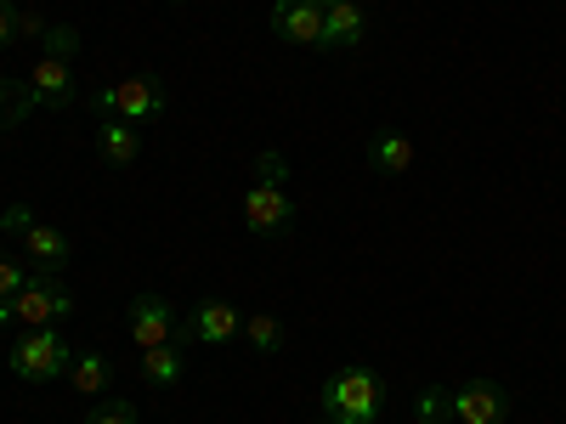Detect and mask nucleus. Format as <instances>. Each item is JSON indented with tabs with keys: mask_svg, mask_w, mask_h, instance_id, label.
Segmentation results:
<instances>
[{
	"mask_svg": "<svg viewBox=\"0 0 566 424\" xmlns=\"http://www.w3.org/2000/svg\"><path fill=\"white\" fill-rule=\"evenodd\" d=\"M283 181H290V159H283L277 148H266L255 159V181L244 193V226L255 232V239H283V232L295 226V204H290V193H283Z\"/></svg>",
	"mask_w": 566,
	"mask_h": 424,
	"instance_id": "obj_1",
	"label": "nucleus"
},
{
	"mask_svg": "<svg viewBox=\"0 0 566 424\" xmlns=\"http://www.w3.org/2000/svg\"><path fill=\"white\" fill-rule=\"evenodd\" d=\"M386 407V380L363 362H346L323 380V418L328 424H374Z\"/></svg>",
	"mask_w": 566,
	"mask_h": 424,
	"instance_id": "obj_2",
	"label": "nucleus"
},
{
	"mask_svg": "<svg viewBox=\"0 0 566 424\" xmlns=\"http://www.w3.org/2000/svg\"><path fill=\"white\" fill-rule=\"evenodd\" d=\"M7 362H12V373L23 385H57V380H69L74 346L57 335V328H23V335L12 340V351H7Z\"/></svg>",
	"mask_w": 566,
	"mask_h": 424,
	"instance_id": "obj_3",
	"label": "nucleus"
},
{
	"mask_svg": "<svg viewBox=\"0 0 566 424\" xmlns=\"http://www.w3.org/2000/svg\"><path fill=\"white\" fill-rule=\"evenodd\" d=\"M69 311H74V295L52 272H34L12 300H0V328L7 322H18V328H57Z\"/></svg>",
	"mask_w": 566,
	"mask_h": 424,
	"instance_id": "obj_4",
	"label": "nucleus"
},
{
	"mask_svg": "<svg viewBox=\"0 0 566 424\" xmlns=\"http://www.w3.org/2000/svg\"><path fill=\"white\" fill-rule=\"evenodd\" d=\"M91 108L97 119H125V125H148L165 114V80L159 74H130V80H114L103 91H91Z\"/></svg>",
	"mask_w": 566,
	"mask_h": 424,
	"instance_id": "obj_5",
	"label": "nucleus"
},
{
	"mask_svg": "<svg viewBox=\"0 0 566 424\" xmlns=\"http://www.w3.org/2000/svg\"><path fill=\"white\" fill-rule=\"evenodd\" d=\"M69 103H74L69 57H45V52H40V63L29 68V80H23V91H18V114H12V125H23L34 108H69Z\"/></svg>",
	"mask_w": 566,
	"mask_h": 424,
	"instance_id": "obj_6",
	"label": "nucleus"
},
{
	"mask_svg": "<svg viewBox=\"0 0 566 424\" xmlns=\"http://www.w3.org/2000/svg\"><path fill=\"white\" fill-rule=\"evenodd\" d=\"M125 328H130L136 351H154V346L181 340V317H176V306L165 295H136L130 311H125Z\"/></svg>",
	"mask_w": 566,
	"mask_h": 424,
	"instance_id": "obj_7",
	"label": "nucleus"
},
{
	"mask_svg": "<svg viewBox=\"0 0 566 424\" xmlns=\"http://www.w3.org/2000/svg\"><path fill=\"white\" fill-rule=\"evenodd\" d=\"M448 418L453 424H504L510 418V391L499 380H470L448 391Z\"/></svg>",
	"mask_w": 566,
	"mask_h": 424,
	"instance_id": "obj_8",
	"label": "nucleus"
},
{
	"mask_svg": "<svg viewBox=\"0 0 566 424\" xmlns=\"http://www.w3.org/2000/svg\"><path fill=\"white\" fill-rule=\"evenodd\" d=\"M239 306H227V300H199L193 311H187L181 322V340H199V346H227V340H239Z\"/></svg>",
	"mask_w": 566,
	"mask_h": 424,
	"instance_id": "obj_9",
	"label": "nucleus"
},
{
	"mask_svg": "<svg viewBox=\"0 0 566 424\" xmlns=\"http://www.w3.org/2000/svg\"><path fill=\"white\" fill-rule=\"evenodd\" d=\"M272 34L290 40V45H317L323 52V0H277Z\"/></svg>",
	"mask_w": 566,
	"mask_h": 424,
	"instance_id": "obj_10",
	"label": "nucleus"
},
{
	"mask_svg": "<svg viewBox=\"0 0 566 424\" xmlns=\"http://www.w3.org/2000/svg\"><path fill=\"white\" fill-rule=\"evenodd\" d=\"M368 34V7L363 0H340V7H323V52H352Z\"/></svg>",
	"mask_w": 566,
	"mask_h": 424,
	"instance_id": "obj_11",
	"label": "nucleus"
},
{
	"mask_svg": "<svg viewBox=\"0 0 566 424\" xmlns=\"http://www.w3.org/2000/svg\"><path fill=\"white\" fill-rule=\"evenodd\" d=\"M69 255H74V244H69V232H57V226H45V221H34V226L23 232V261H29L34 272H52V277H63Z\"/></svg>",
	"mask_w": 566,
	"mask_h": 424,
	"instance_id": "obj_12",
	"label": "nucleus"
},
{
	"mask_svg": "<svg viewBox=\"0 0 566 424\" xmlns=\"http://www.w3.org/2000/svg\"><path fill=\"white\" fill-rule=\"evenodd\" d=\"M97 153H103V165L130 170V165L142 159V130L125 125V119H103V125H97Z\"/></svg>",
	"mask_w": 566,
	"mask_h": 424,
	"instance_id": "obj_13",
	"label": "nucleus"
},
{
	"mask_svg": "<svg viewBox=\"0 0 566 424\" xmlns=\"http://www.w3.org/2000/svg\"><path fill=\"white\" fill-rule=\"evenodd\" d=\"M69 385H74V396H103V391L114 385V362H108L103 351H74Z\"/></svg>",
	"mask_w": 566,
	"mask_h": 424,
	"instance_id": "obj_14",
	"label": "nucleus"
},
{
	"mask_svg": "<svg viewBox=\"0 0 566 424\" xmlns=\"http://www.w3.org/2000/svg\"><path fill=\"white\" fill-rule=\"evenodd\" d=\"M368 165L380 170V176H408L413 170V141L402 130H380L368 141Z\"/></svg>",
	"mask_w": 566,
	"mask_h": 424,
	"instance_id": "obj_15",
	"label": "nucleus"
},
{
	"mask_svg": "<svg viewBox=\"0 0 566 424\" xmlns=\"http://www.w3.org/2000/svg\"><path fill=\"white\" fill-rule=\"evenodd\" d=\"M142 380L148 385H159V391H170V385H181V373H187V362H181V351H176V340L170 346H154V351H142Z\"/></svg>",
	"mask_w": 566,
	"mask_h": 424,
	"instance_id": "obj_16",
	"label": "nucleus"
},
{
	"mask_svg": "<svg viewBox=\"0 0 566 424\" xmlns=\"http://www.w3.org/2000/svg\"><path fill=\"white\" fill-rule=\"evenodd\" d=\"M244 340L255 346V357H277L283 351V322L272 311H255V317H244Z\"/></svg>",
	"mask_w": 566,
	"mask_h": 424,
	"instance_id": "obj_17",
	"label": "nucleus"
},
{
	"mask_svg": "<svg viewBox=\"0 0 566 424\" xmlns=\"http://www.w3.org/2000/svg\"><path fill=\"white\" fill-rule=\"evenodd\" d=\"M85 424H142V413H136V402H125V396H103L97 407L85 413Z\"/></svg>",
	"mask_w": 566,
	"mask_h": 424,
	"instance_id": "obj_18",
	"label": "nucleus"
},
{
	"mask_svg": "<svg viewBox=\"0 0 566 424\" xmlns=\"http://www.w3.org/2000/svg\"><path fill=\"white\" fill-rule=\"evenodd\" d=\"M40 52H45V57H74V52H80V29L52 23V29L40 34Z\"/></svg>",
	"mask_w": 566,
	"mask_h": 424,
	"instance_id": "obj_19",
	"label": "nucleus"
},
{
	"mask_svg": "<svg viewBox=\"0 0 566 424\" xmlns=\"http://www.w3.org/2000/svg\"><path fill=\"white\" fill-rule=\"evenodd\" d=\"M34 272L18 261V255H0V300H12L18 289H23V283H29Z\"/></svg>",
	"mask_w": 566,
	"mask_h": 424,
	"instance_id": "obj_20",
	"label": "nucleus"
},
{
	"mask_svg": "<svg viewBox=\"0 0 566 424\" xmlns=\"http://www.w3.org/2000/svg\"><path fill=\"white\" fill-rule=\"evenodd\" d=\"M413 413H419L424 424H442V418H448V391H424V396L413 402Z\"/></svg>",
	"mask_w": 566,
	"mask_h": 424,
	"instance_id": "obj_21",
	"label": "nucleus"
},
{
	"mask_svg": "<svg viewBox=\"0 0 566 424\" xmlns=\"http://www.w3.org/2000/svg\"><path fill=\"white\" fill-rule=\"evenodd\" d=\"M29 226H34V210H29V204H12L7 215H0V232H7V239H12V232H18V239H23Z\"/></svg>",
	"mask_w": 566,
	"mask_h": 424,
	"instance_id": "obj_22",
	"label": "nucleus"
},
{
	"mask_svg": "<svg viewBox=\"0 0 566 424\" xmlns=\"http://www.w3.org/2000/svg\"><path fill=\"white\" fill-rule=\"evenodd\" d=\"M12 114H18V91L0 80V130H12Z\"/></svg>",
	"mask_w": 566,
	"mask_h": 424,
	"instance_id": "obj_23",
	"label": "nucleus"
},
{
	"mask_svg": "<svg viewBox=\"0 0 566 424\" xmlns=\"http://www.w3.org/2000/svg\"><path fill=\"white\" fill-rule=\"evenodd\" d=\"M7 40H18V7H12V0H0V45H7Z\"/></svg>",
	"mask_w": 566,
	"mask_h": 424,
	"instance_id": "obj_24",
	"label": "nucleus"
},
{
	"mask_svg": "<svg viewBox=\"0 0 566 424\" xmlns=\"http://www.w3.org/2000/svg\"><path fill=\"white\" fill-rule=\"evenodd\" d=\"M45 29H52V23H45L40 12H18V34H34V40H40Z\"/></svg>",
	"mask_w": 566,
	"mask_h": 424,
	"instance_id": "obj_25",
	"label": "nucleus"
},
{
	"mask_svg": "<svg viewBox=\"0 0 566 424\" xmlns=\"http://www.w3.org/2000/svg\"><path fill=\"white\" fill-rule=\"evenodd\" d=\"M323 7H340V0H323Z\"/></svg>",
	"mask_w": 566,
	"mask_h": 424,
	"instance_id": "obj_26",
	"label": "nucleus"
},
{
	"mask_svg": "<svg viewBox=\"0 0 566 424\" xmlns=\"http://www.w3.org/2000/svg\"><path fill=\"white\" fill-rule=\"evenodd\" d=\"M170 7H181V0H170Z\"/></svg>",
	"mask_w": 566,
	"mask_h": 424,
	"instance_id": "obj_27",
	"label": "nucleus"
},
{
	"mask_svg": "<svg viewBox=\"0 0 566 424\" xmlns=\"http://www.w3.org/2000/svg\"><path fill=\"white\" fill-rule=\"evenodd\" d=\"M323 424H328V418H323Z\"/></svg>",
	"mask_w": 566,
	"mask_h": 424,
	"instance_id": "obj_28",
	"label": "nucleus"
}]
</instances>
